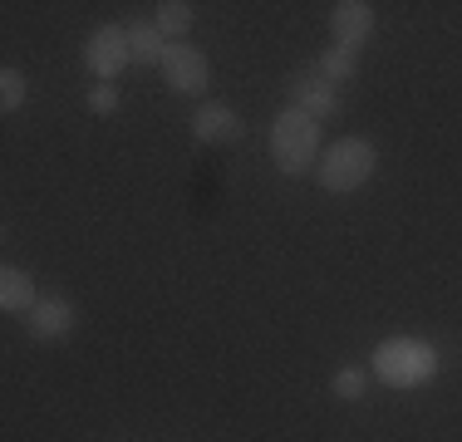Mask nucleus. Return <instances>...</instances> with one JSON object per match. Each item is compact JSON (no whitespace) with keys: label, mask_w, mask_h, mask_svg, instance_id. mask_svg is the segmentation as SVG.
<instances>
[{"label":"nucleus","mask_w":462,"mask_h":442,"mask_svg":"<svg viewBox=\"0 0 462 442\" xmlns=\"http://www.w3.org/2000/svg\"><path fill=\"white\" fill-rule=\"evenodd\" d=\"M291 108H300V114H310L315 124H325V118L339 114V84L320 79V74L305 64V69L291 79Z\"/></svg>","instance_id":"obj_7"},{"label":"nucleus","mask_w":462,"mask_h":442,"mask_svg":"<svg viewBox=\"0 0 462 442\" xmlns=\"http://www.w3.org/2000/svg\"><path fill=\"white\" fill-rule=\"evenodd\" d=\"M128 50H134V64H143V69H162L168 40H162L158 25H148V20H134V25H128Z\"/></svg>","instance_id":"obj_11"},{"label":"nucleus","mask_w":462,"mask_h":442,"mask_svg":"<svg viewBox=\"0 0 462 442\" xmlns=\"http://www.w3.org/2000/svg\"><path fill=\"white\" fill-rule=\"evenodd\" d=\"M329 30H335V44L349 54H359L374 35V5L369 0H339L335 10H329Z\"/></svg>","instance_id":"obj_8"},{"label":"nucleus","mask_w":462,"mask_h":442,"mask_svg":"<svg viewBox=\"0 0 462 442\" xmlns=\"http://www.w3.org/2000/svg\"><path fill=\"white\" fill-rule=\"evenodd\" d=\"M329 393H335L339 403H359V398L369 393V373L365 369H339L335 379H329Z\"/></svg>","instance_id":"obj_15"},{"label":"nucleus","mask_w":462,"mask_h":442,"mask_svg":"<svg viewBox=\"0 0 462 442\" xmlns=\"http://www.w3.org/2000/svg\"><path fill=\"white\" fill-rule=\"evenodd\" d=\"M114 108H118V88L114 84L89 88V114H114Z\"/></svg>","instance_id":"obj_16"},{"label":"nucleus","mask_w":462,"mask_h":442,"mask_svg":"<svg viewBox=\"0 0 462 442\" xmlns=\"http://www.w3.org/2000/svg\"><path fill=\"white\" fill-rule=\"evenodd\" d=\"M25 98H30V79H25V74H20V69H0V108H5V114H20Z\"/></svg>","instance_id":"obj_14"},{"label":"nucleus","mask_w":462,"mask_h":442,"mask_svg":"<svg viewBox=\"0 0 462 442\" xmlns=\"http://www.w3.org/2000/svg\"><path fill=\"white\" fill-rule=\"evenodd\" d=\"M320 124L300 108H281L276 124H271V158L285 177H300L305 168L320 162Z\"/></svg>","instance_id":"obj_2"},{"label":"nucleus","mask_w":462,"mask_h":442,"mask_svg":"<svg viewBox=\"0 0 462 442\" xmlns=\"http://www.w3.org/2000/svg\"><path fill=\"white\" fill-rule=\"evenodd\" d=\"M162 84L182 98H202L212 88V60L202 50H192L187 40L168 44V54H162Z\"/></svg>","instance_id":"obj_5"},{"label":"nucleus","mask_w":462,"mask_h":442,"mask_svg":"<svg viewBox=\"0 0 462 442\" xmlns=\"http://www.w3.org/2000/svg\"><path fill=\"white\" fill-rule=\"evenodd\" d=\"M192 133H197V143H207V148H226V143H241L246 124H241V114L231 104H197Z\"/></svg>","instance_id":"obj_9"},{"label":"nucleus","mask_w":462,"mask_h":442,"mask_svg":"<svg viewBox=\"0 0 462 442\" xmlns=\"http://www.w3.org/2000/svg\"><path fill=\"white\" fill-rule=\"evenodd\" d=\"M134 64V50H128V25H98L89 40H84V69L94 74L98 84H114L118 74Z\"/></svg>","instance_id":"obj_4"},{"label":"nucleus","mask_w":462,"mask_h":442,"mask_svg":"<svg viewBox=\"0 0 462 442\" xmlns=\"http://www.w3.org/2000/svg\"><path fill=\"white\" fill-rule=\"evenodd\" d=\"M192 20H197V10L187 5V0H162V5H152V25L162 30L168 44H182L187 30H192Z\"/></svg>","instance_id":"obj_12"},{"label":"nucleus","mask_w":462,"mask_h":442,"mask_svg":"<svg viewBox=\"0 0 462 442\" xmlns=\"http://www.w3.org/2000/svg\"><path fill=\"white\" fill-rule=\"evenodd\" d=\"M369 364L389 389H423L438 373V349L428 339H383Z\"/></svg>","instance_id":"obj_3"},{"label":"nucleus","mask_w":462,"mask_h":442,"mask_svg":"<svg viewBox=\"0 0 462 442\" xmlns=\"http://www.w3.org/2000/svg\"><path fill=\"white\" fill-rule=\"evenodd\" d=\"M374 168H379V148H374L369 138H339L320 152L315 182H320L325 192L345 197V192H359V187L374 177Z\"/></svg>","instance_id":"obj_1"},{"label":"nucleus","mask_w":462,"mask_h":442,"mask_svg":"<svg viewBox=\"0 0 462 442\" xmlns=\"http://www.w3.org/2000/svg\"><path fill=\"white\" fill-rule=\"evenodd\" d=\"M35 305H40L35 275L20 271V265H5V271H0V309H5V315H30Z\"/></svg>","instance_id":"obj_10"},{"label":"nucleus","mask_w":462,"mask_h":442,"mask_svg":"<svg viewBox=\"0 0 462 442\" xmlns=\"http://www.w3.org/2000/svg\"><path fill=\"white\" fill-rule=\"evenodd\" d=\"M310 69L320 74V79H329V84H339V88H345V84L359 74V54H349V50H339V44H335V50H325L320 60L310 64Z\"/></svg>","instance_id":"obj_13"},{"label":"nucleus","mask_w":462,"mask_h":442,"mask_svg":"<svg viewBox=\"0 0 462 442\" xmlns=\"http://www.w3.org/2000/svg\"><path fill=\"white\" fill-rule=\"evenodd\" d=\"M25 329L40 345H60V339H69L74 329H79V309L64 300V295H45V300L25 315Z\"/></svg>","instance_id":"obj_6"}]
</instances>
